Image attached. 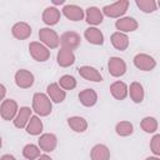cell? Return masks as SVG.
I'll return each instance as SVG.
<instances>
[{
    "mask_svg": "<svg viewBox=\"0 0 160 160\" xmlns=\"http://www.w3.org/2000/svg\"><path fill=\"white\" fill-rule=\"evenodd\" d=\"M11 34L18 40H26L31 35V26L25 21H19L12 25Z\"/></svg>",
    "mask_w": 160,
    "mask_h": 160,
    "instance_id": "17",
    "label": "cell"
},
{
    "mask_svg": "<svg viewBox=\"0 0 160 160\" xmlns=\"http://www.w3.org/2000/svg\"><path fill=\"white\" fill-rule=\"evenodd\" d=\"M110 92L114 99L116 100H124L128 96V85L124 81L116 80L110 85Z\"/></svg>",
    "mask_w": 160,
    "mask_h": 160,
    "instance_id": "24",
    "label": "cell"
},
{
    "mask_svg": "<svg viewBox=\"0 0 160 160\" xmlns=\"http://www.w3.org/2000/svg\"><path fill=\"white\" fill-rule=\"evenodd\" d=\"M150 150L152 151L154 156L160 155V134H155L150 140Z\"/></svg>",
    "mask_w": 160,
    "mask_h": 160,
    "instance_id": "33",
    "label": "cell"
},
{
    "mask_svg": "<svg viewBox=\"0 0 160 160\" xmlns=\"http://www.w3.org/2000/svg\"><path fill=\"white\" fill-rule=\"evenodd\" d=\"M41 155V150L35 144H26L22 148V156L28 160H35Z\"/></svg>",
    "mask_w": 160,
    "mask_h": 160,
    "instance_id": "30",
    "label": "cell"
},
{
    "mask_svg": "<svg viewBox=\"0 0 160 160\" xmlns=\"http://www.w3.org/2000/svg\"><path fill=\"white\" fill-rule=\"evenodd\" d=\"M84 12H85V20L90 26H96L101 24L104 20V15L101 10L96 6H89L86 10H84Z\"/></svg>",
    "mask_w": 160,
    "mask_h": 160,
    "instance_id": "18",
    "label": "cell"
},
{
    "mask_svg": "<svg viewBox=\"0 0 160 160\" xmlns=\"http://www.w3.org/2000/svg\"><path fill=\"white\" fill-rule=\"evenodd\" d=\"M0 160H16V158L14 155H11V154H5V155H2L0 158Z\"/></svg>",
    "mask_w": 160,
    "mask_h": 160,
    "instance_id": "35",
    "label": "cell"
},
{
    "mask_svg": "<svg viewBox=\"0 0 160 160\" xmlns=\"http://www.w3.org/2000/svg\"><path fill=\"white\" fill-rule=\"evenodd\" d=\"M81 44V38L76 31H65L60 36V45L66 50H76Z\"/></svg>",
    "mask_w": 160,
    "mask_h": 160,
    "instance_id": "5",
    "label": "cell"
},
{
    "mask_svg": "<svg viewBox=\"0 0 160 160\" xmlns=\"http://www.w3.org/2000/svg\"><path fill=\"white\" fill-rule=\"evenodd\" d=\"M35 160H52V159H51L49 155H46V154H41V155H40L38 159H35Z\"/></svg>",
    "mask_w": 160,
    "mask_h": 160,
    "instance_id": "36",
    "label": "cell"
},
{
    "mask_svg": "<svg viewBox=\"0 0 160 160\" xmlns=\"http://www.w3.org/2000/svg\"><path fill=\"white\" fill-rule=\"evenodd\" d=\"M19 111V105L14 99H4L0 105V116L5 121L14 120Z\"/></svg>",
    "mask_w": 160,
    "mask_h": 160,
    "instance_id": "6",
    "label": "cell"
},
{
    "mask_svg": "<svg viewBox=\"0 0 160 160\" xmlns=\"http://www.w3.org/2000/svg\"><path fill=\"white\" fill-rule=\"evenodd\" d=\"M115 132L119 135V136H130L132 132H134V125L128 121V120H122V121H119L116 125H115Z\"/></svg>",
    "mask_w": 160,
    "mask_h": 160,
    "instance_id": "29",
    "label": "cell"
},
{
    "mask_svg": "<svg viewBox=\"0 0 160 160\" xmlns=\"http://www.w3.org/2000/svg\"><path fill=\"white\" fill-rule=\"evenodd\" d=\"M29 51L31 58L39 62H44L50 58V50L39 41H31L29 44Z\"/></svg>",
    "mask_w": 160,
    "mask_h": 160,
    "instance_id": "7",
    "label": "cell"
},
{
    "mask_svg": "<svg viewBox=\"0 0 160 160\" xmlns=\"http://www.w3.org/2000/svg\"><path fill=\"white\" fill-rule=\"evenodd\" d=\"M42 121L40 120V118L38 115H31L28 125H26V132L29 135H32V136H36V135H40L41 131H42Z\"/></svg>",
    "mask_w": 160,
    "mask_h": 160,
    "instance_id": "27",
    "label": "cell"
},
{
    "mask_svg": "<svg viewBox=\"0 0 160 160\" xmlns=\"http://www.w3.org/2000/svg\"><path fill=\"white\" fill-rule=\"evenodd\" d=\"M46 95L49 96V99L51 100V102H62L66 98V91L62 90L58 82H51L48 85L46 88Z\"/></svg>",
    "mask_w": 160,
    "mask_h": 160,
    "instance_id": "15",
    "label": "cell"
},
{
    "mask_svg": "<svg viewBox=\"0 0 160 160\" xmlns=\"http://www.w3.org/2000/svg\"><path fill=\"white\" fill-rule=\"evenodd\" d=\"M110 41L111 45L119 51H125L129 48V36L124 32H119V31L112 32L110 36Z\"/></svg>",
    "mask_w": 160,
    "mask_h": 160,
    "instance_id": "21",
    "label": "cell"
},
{
    "mask_svg": "<svg viewBox=\"0 0 160 160\" xmlns=\"http://www.w3.org/2000/svg\"><path fill=\"white\" fill-rule=\"evenodd\" d=\"M68 125L75 132H84L88 129V121L82 116H70L68 119Z\"/></svg>",
    "mask_w": 160,
    "mask_h": 160,
    "instance_id": "26",
    "label": "cell"
},
{
    "mask_svg": "<svg viewBox=\"0 0 160 160\" xmlns=\"http://www.w3.org/2000/svg\"><path fill=\"white\" fill-rule=\"evenodd\" d=\"M129 9V1L128 0H119L116 2H112L110 5H105L101 10L102 15L112 19H120Z\"/></svg>",
    "mask_w": 160,
    "mask_h": 160,
    "instance_id": "2",
    "label": "cell"
},
{
    "mask_svg": "<svg viewBox=\"0 0 160 160\" xmlns=\"http://www.w3.org/2000/svg\"><path fill=\"white\" fill-rule=\"evenodd\" d=\"M40 42L44 44L48 49H56L60 45V36L58 32L50 28H41L39 30Z\"/></svg>",
    "mask_w": 160,
    "mask_h": 160,
    "instance_id": "3",
    "label": "cell"
},
{
    "mask_svg": "<svg viewBox=\"0 0 160 160\" xmlns=\"http://www.w3.org/2000/svg\"><path fill=\"white\" fill-rule=\"evenodd\" d=\"M79 100L81 105L86 108H91L98 102V94L94 89H84L79 92Z\"/></svg>",
    "mask_w": 160,
    "mask_h": 160,
    "instance_id": "22",
    "label": "cell"
},
{
    "mask_svg": "<svg viewBox=\"0 0 160 160\" xmlns=\"http://www.w3.org/2000/svg\"><path fill=\"white\" fill-rule=\"evenodd\" d=\"M5 96H6V88L2 84H0V101H2Z\"/></svg>",
    "mask_w": 160,
    "mask_h": 160,
    "instance_id": "34",
    "label": "cell"
},
{
    "mask_svg": "<svg viewBox=\"0 0 160 160\" xmlns=\"http://www.w3.org/2000/svg\"><path fill=\"white\" fill-rule=\"evenodd\" d=\"M14 80H15V84L18 88L20 89H29L34 85V81H35V78H34V74L26 69H20L15 72L14 75Z\"/></svg>",
    "mask_w": 160,
    "mask_h": 160,
    "instance_id": "8",
    "label": "cell"
},
{
    "mask_svg": "<svg viewBox=\"0 0 160 160\" xmlns=\"http://www.w3.org/2000/svg\"><path fill=\"white\" fill-rule=\"evenodd\" d=\"M128 95L130 96L132 102L140 104L145 98V91H144L142 85L138 81H132L130 86H128Z\"/></svg>",
    "mask_w": 160,
    "mask_h": 160,
    "instance_id": "20",
    "label": "cell"
},
{
    "mask_svg": "<svg viewBox=\"0 0 160 160\" xmlns=\"http://www.w3.org/2000/svg\"><path fill=\"white\" fill-rule=\"evenodd\" d=\"M91 160H110V150L104 144H96L90 151Z\"/></svg>",
    "mask_w": 160,
    "mask_h": 160,
    "instance_id": "25",
    "label": "cell"
},
{
    "mask_svg": "<svg viewBox=\"0 0 160 160\" xmlns=\"http://www.w3.org/2000/svg\"><path fill=\"white\" fill-rule=\"evenodd\" d=\"M2 146V139H1V136H0V148Z\"/></svg>",
    "mask_w": 160,
    "mask_h": 160,
    "instance_id": "39",
    "label": "cell"
},
{
    "mask_svg": "<svg viewBox=\"0 0 160 160\" xmlns=\"http://www.w3.org/2000/svg\"><path fill=\"white\" fill-rule=\"evenodd\" d=\"M58 84H59V86L62 89V90H74L75 88H76V79L72 76V75H62L60 79H59V81H58Z\"/></svg>",
    "mask_w": 160,
    "mask_h": 160,
    "instance_id": "32",
    "label": "cell"
},
{
    "mask_svg": "<svg viewBox=\"0 0 160 160\" xmlns=\"http://www.w3.org/2000/svg\"><path fill=\"white\" fill-rule=\"evenodd\" d=\"M52 4H54V6L55 5H62V4H65V0H54Z\"/></svg>",
    "mask_w": 160,
    "mask_h": 160,
    "instance_id": "37",
    "label": "cell"
},
{
    "mask_svg": "<svg viewBox=\"0 0 160 160\" xmlns=\"http://www.w3.org/2000/svg\"><path fill=\"white\" fill-rule=\"evenodd\" d=\"M115 28L119 32L126 34V32L135 31L139 28V22L136 19H134L131 16H122L115 21Z\"/></svg>",
    "mask_w": 160,
    "mask_h": 160,
    "instance_id": "11",
    "label": "cell"
},
{
    "mask_svg": "<svg viewBox=\"0 0 160 160\" xmlns=\"http://www.w3.org/2000/svg\"><path fill=\"white\" fill-rule=\"evenodd\" d=\"M84 38L88 40V42H90L92 45H102L104 44V34L96 26H89L88 29H85Z\"/></svg>",
    "mask_w": 160,
    "mask_h": 160,
    "instance_id": "19",
    "label": "cell"
},
{
    "mask_svg": "<svg viewBox=\"0 0 160 160\" xmlns=\"http://www.w3.org/2000/svg\"><path fill=\"white\" fill-rule=\"evenodd\" d=\"M135 4L145 14H150L158 10V4L155 0H136Z\"/></svg>",
    "mask_w": 160,
    "mask_h": 160,
    "instance_id": "31",
    "label": "cell"
},
{
    "mask_svg": "<svg viewBox=\"0 0 160 160\" xmlns=\"http://www.w3.org/2000/svg\"><path fill=\"white\" fill-rule=\"evenodd\" d=\"M56 61L61 68H69L75 62V54L66 49H60L56 55Z\"/></svg>",
    "mask_w": 160,
    "mask_h": 160,
    "instance_id": "23",
    "label": "cell"
},
{
    "mask_svg": "<svg viewBox=\"0 0 160 160\" xmlns=\"http://www.w3.org/2000/svg\"><path fill=\"white\" fill-rule=\"evenodd\" d=\"M132 62H134L135 68L141 71H151L156 66V60L151 55L145 54V52L136 54L132 59Z\"/></svg>",
    "mask_w": 160,
    "mask_h": 160,
    "instance_id": "4",
    "label": "cell"
},
{
    "mask_svg": "<svg viewBox=\"0 0 160 160\" xmlns=\"http://www.w3.org/2000/svg\"><path fill=\"white\" fill-rule=\"evenodd\" d=\"M140 128L145 132H148V134H155L158 131L159 124H158L156 118H154V116H145L140 121Z\"/></svg>",
    "mask_w": 160,
    "mask_h": 160,
    "instance_id": "28",
    "label": "cell"
},
{
    "mask_svg": "<svg viewBox=\"0 0 160 160\" xmlns=\"http://www.w3.org/2000/svg\"><path fill=\"white\" fill-rule=\"evenodd\" d=\"M58 145V138L55 134L52 132H45V134H41L39 140H38V146L40 148L41 151H45V152H51L55 150Z\"/></svg>",
    "mask_w": 160,
    "mask_h": 160,
    "instance_id": "10",
    "label": "cell"
},
{
    "mask_svg": "<svg viewBox=\"0 0 160 160\" xmlns=\"http://www.w3.org/2000/svg\"><path fill=\"white\" fill-rule=\"evenodd\" d=\"M79 75L88 80V81H94V82H101L102 81V75L98 71V69L90 66V65H82L78 69Z\"/></svg>",
    "mask_w": 160,
    "mask_h": 160,
    "instance_id": "13",
    "label": "cell"
},
{
    "mask_svg": "<svg viewBox=\"0 0 160 160\" xmlns=\"http://www.w3.org/2000/svg\"><path fill=\"white\" fill-rule=\"evenodd\" d=\"M145 160H160V159H159V156H149Z\"/></svg>",
    "mask_w": 160,
    "mask_h": 160,
    "instance_id": "38",
    "label": "cell"
},
{
    "mask_svg": "<svg viewBox=\"0 0 160 160\" xmlns=\"http://www.w3.org/2000/svg\"><path fill=\"white\" fill-rule=\"evenodd\" d=\"M62 14L64 16L70 20V21H80L85 18V12H84V9L80 8L79 5H75V4H66L64 5L62 8Z\"/></svg>",
    "mask_w": 160,
    "mask_h": 160,
    "instance_id": "12",
    "label": "cell"
},
{
    "mask_svg": "<svg viewBox=\"0 0 160 160\" xmlns=\"http://www.w3.org/2000/svg\"><path fill=\"white\" fill-rule=\"evenodd\" d=\"M60 18H61V12L56 6L45 8V10L42 11V15H41V19H42L44 24H46L48 26L56 25L60 21Z\"/></svg>",
    "mask_w": 160,
    "mask_h": 160,
    "instance_id": "14",
    "label": "cell"
},
{
    "mask_svg": "<svg viewBox=\"0 0 160 160\" xmlns=\"http://www.w3.org/2000/svg\"><path fill=\"white\" fill-rule=\"evenodd\" d=\"M31 112H32V109L29 108V106H21L16 114V116L14 118L12 122H14V126L18 128V129H24L26 128L30 118H31Z\"/></svg>",
    "mask_w": 160,
    "mask_h": 160,
    "instance_id": "16",
    "label": "cell"
},
{
    "mask_svg": "<svg viewBox=\"0 0 160 160\" xmlns=\"http://www.w3.org/2000/svg\"><path fill=\"white\" fill-rule=\"evenodd\" d=\"M108 69L111 76L114 78H120L126 72V62L124 61V59L118 58V56H112L109 59L108 62Z\"/></svg>",
    "mask_w": 160,
    "mask_h": 160,
    "instance_id": "9",
    "label": "cell"
},
{
    "mask_svg": "<svg viewBox=\"0 0 160 160\" xmlns=\"http://www.w3.org/2000/svg\"><path fill=\"white\" fill-rule=\"evenodd\" d=\"M32 111L38 116H48L52 110V102L44 92H35L32 96Z\"/></svg>",
    "mask_w": 160,
    "mask_h": 160,
    "instance_id": "1",
    "label": "cell"
}]
</instances>
